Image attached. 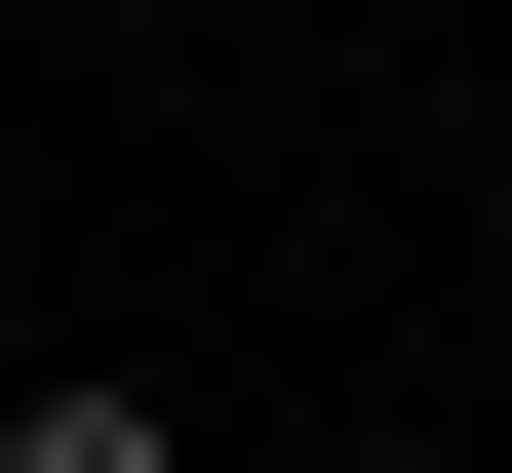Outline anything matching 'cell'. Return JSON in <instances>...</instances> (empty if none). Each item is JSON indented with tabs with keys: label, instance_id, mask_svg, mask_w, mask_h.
Wrapping results in <instances>:
<instances>
[{
	"label": "cell",
	"instance_id": "cell-1",
	"mask_svg": "<svg viewBox=\"0 0 512 473\" xmlns=\"http://www.w3.org/2000/svg\"><path fill=\"white\" fill-rule=\"evenodd\" d=\"M0 473H197V395H158V355H40V395H0Z\"/></svg>",
	"mask_w": 512,
	"mask_h": 473
},
{
	"label": "cell",
	"instance_id": "cell-2",
	"mask_svg": "<svg viewBox=\"0 0 512 473\" xmlns=\"http://www.w3.org/2000/svg\"><path fill=\"white\" fill-rule=\"evenodd\" d=\"M394 473H434V434H394Z\"/></svg>",
	"mask_w": 512,
	"mask_h": 473
}]
</instances>
